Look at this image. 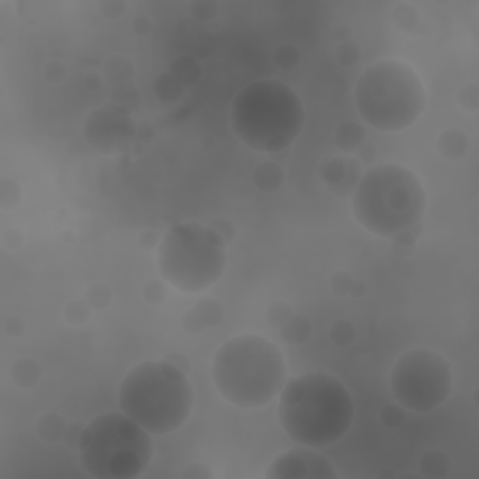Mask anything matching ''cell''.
Listing matches in <instances>:
<instances>
[{
	"label": "cell",
	"instance_id": "bcb514c9",
	"mask_svg": "<svg viewBox=\"0 0 479 479\" xmlns=\"http://www.w3.org/2000/svg\"><path fill=\"white\" fill-rule=\"evenodd\" d=\"M163 360H167V362H171L173 365H176L178 369H182L184 373H188V371H190V360H188V356H185V354H182V352H169L167 356L163 357Z\"/></svg>",
	"mask_w": 479,
	"mask_h": 479
},
{
	"label": "cell",
	"instance_id": "ac0fdd59",
	"mask_svg": "<svg viewBox=\"0 0 479 479\" xmlns=\"http://www.w3.org/2000/svg\"><path fill=\"white\" fill-rule=\"evenodd\" d=\"M133 75L135 66L128 56L112 55L109 56L105 60V64H103V81L111 84V86L131 83Z\"/></svg>",
	"mask_w": 479,
	"mask_h": 479
},
{
	"label": "cell",
	"instance_id": "4fadbf2b",
	"mask_svg": "<svg viewBox=\"0 0 479 479\" xmlns=\"http://www.w3.org/2000/svg\"><path fill=\"white\" fill-rule=\"evenodd\" d=\"M223 320V307L216 300H202L182 317V329L190 335L204 334Z\"/></svg>",
	"mask_w": 479,
	"mask_h": 479
},
{
	"label": "cell",
	"instance_id": "74e56055",
	"mask_svg": "<svg viewBox=\"0 0 479 479\" xmlns=\"http://www.w3.org/2000/svg\"><path fill=\"white\" fill-rule=\"evenodd\" d=\"M143 296H145L146 303L150 306H159L165 298H167V289L162 281H150V283L145 284L143 289Z\"/></svg>",
	"mask_w": 479,
	"mask_h": 479
},
{
	"label": "cell",
	"instance_id": "9c48e42d",
	"mask_svg": "<svg viewBox=\"0 0 479 479\" xmlns=\"http://www.w3.org/2000/svg\"><path fill=\"white\" fill-rule=\"evenodd\" d=\"M390 388L405 410L429 414L452 395V365L440 352L414 348L405 352L391 367Z\"/></svg>",
	"mask_w": 479,
	"mask_h": 479
},
{
	"label": "cell",
	"instance_id": "4316f807",
	"mask_svg": "<svg viewBox=\"0 0 479 479\" xmlns=\"http://www.w3.org/2000/svg\"><path fill=\"white\" fill-rule=\"evenodd\" d=\"M22 201L21 185L15 180L2 178L0 180V208L2 210H15Z\"/></svg>",
	"mask_w": 479,
	"mask_h": 479
},
{
	"label": "cell",
	"instance_id": "8d00e7d4",
	"mask_svg": "<svg viewBox=\"0 0 479 479\" xmlns=\"http://www.w3.org/2000/svg\"><path fill=\"white\" fill-rule=\"evenodd\" d=\"M459 105L463 107L464 111H478L479 107V86L475 83H470L461 88L459 92Z\"/></svg>",
	"mask_w": 479,
	"mask_h": 479
},
{
	"label": "cell",
	"instance_id": "277c9868",
	"mask_svg": "<svg viewBox=\"0 0 479 479\" xmlns=\"http://www.w3.org/2000/svg\"><path fill=\"white\" fill-rule=\"evenodd\" d=\"M427 193L421 178L397 163H380L363 174L352 193V212L363 229L393 238L421 223Z\"/></svg>",
	"mask_w": 479,
	"mask_h": 479
},
{
	"label": "cell",
	"instance_id": "2e32d148",
	"mask_svg": "<svg viewBox=\"0 0 479 479\" xmlns=\"http://www.w3.org/2000/svg\"><path fill=\"white\" fill-rule=\"evenodd\" d=\"M335 145L345 152H357L367 143V133L362 124L356 120H345L337 126L334 133Z\"/></svg>",
	"mask_w": 479,
	"mask_h": 479
},
{
	"label": "cell",
	"instance_id": "7402d4cb",
	"mask_svg": "<svg viewBox=\"0 0 479 479\" xmlns=\"http://www.w3.org/2000/svg\"><path fill=\"white\" fill-rule=\"evenodd\" d=\"M154 94L162 103H178L185 94V86L180 83L178 79L174 77L173 73L167 72L159 75L154 83Z\"/></svg>",
	"mask_w": 479,
	"mask_h": 479
},
{
	"label": "cell",
	"instance_id": "52a82bcc",
	"mask_svg": "<svg viewBox=\"0 0 479 479\" xmlns=\"http://www.w3.org/2000/svg\"><path fill=\"white\" fill-rule=\"evenodd\" d=\"M79 461L96 479H135L152 461L150 433L120 412L96 416L84 425L79 438Z\"/></svg>",
	"mask_w": 479,
	"mask_h": 479
},
{
	"label": "cell",
	"instance_id": "6da1fadb",
	"mask_svg": "<svg viewBox=\"0 0 479 479\" xmlns=\"http://www.w3.org/2000/svg\"><path fill=\"white\" fill-rule=\"evenodd\" d=\"M277 418L289 438L303 447H328L348 433L354 401L348 388L328 373H306L279 393Z\"/></svg>",
	"mask_w": 479,
	"mask_h": 479
},
{
	"label": "cell",
	"instance_id": "d590c367",
	"mask_svg": "<svg viewBox=\"0 0 479 479\" xmlns=\"http://www.w3.org/2000/svg\"><path fill=\"white\" fill-rule=\"evenodd\" d=\"M354 281H356V279L352 277L350 272L341 270V272H335L334 275L329 277V289H332V292L337 296H348L350 294V289L352 284H354Z\"/></svg>",
	"mask_w": 479,
	"mask_h": 479
},
{
	"label": "cell",
	"instance_id": "836d02e7",
	"mask_svg": "<svg viewBox=\"0 0 479 479\" xmlns=\"http://www.w3.org/2000/svg\"><path fill=\"white\" fill-rule=\"evenodd\" d=\"M380 421L388 429H399L405 424V408L397 402V405H386L380 410Z\"/></svg>",
	"mask_w": 479,
	"mask_h": 479
},
{
	"label": "cell",
	"instance_id": "c3c4849f",
	"mask_svg": "<svg viewBox=\"0 0 479 479\" xmlns=\"http://www.w3.org/2000/svg\"><path fill=\"white\" fill-rule=\"evenodd\" d=\"M357 157H360V163H373L374 157H376V148H374L373 145L365 143V145L357 150Z\"/></svg>",
	"mask_w": 479,
	"mask_h": 479
},
{
	"label": "cell",
	"instance_id": "83f0119b",
	"mask_svg": "<svg viewBox=\"0 0 479 479\" xmlns=\"http://www.w3.org/2000/svg\"><path fill=\"white\" fill-rule=\"evenodd\" d=\"M356 335L354 324L348 322V320H335L329 328V339L335 346H341V348H348V346L354 345Z\"/></svg>",
	"mask_w": 479,
	"mask_h": 479
},
{
	"label": "cell",
	"instance_id": "f1b7e54d",
	"mask_svg": "<svg viewBox=\"0 0 479 479\" xmlns=\"http://www.w3.org/2000/svg\"><path fill=\"white\" fill-rule=\"evenodd\" d=\"M92 317V307L86 300H72L64 307V318L70 326H84Z\"/></svg>",
	"mask_w": 479,
	"mask_h": 479
},
{
	"label": "cell",
	"instance_id": "e0dca14e",
	"mask_svg": "<svg viewBox=\"0 0 479 479\" xmlns=\"http://www.w3.org/2000/svg\"><path fill=\"white\" fill-rule=\"evenodd\" d=\"M41 380V365L32 357H19L11 365V382L19 390H32Z\"/></svg>",
	"mask_w": 479,
	"mask_h": 479
},
{
	"label": "cell",
	"instance_id": "ab89813d",
	"mask_svg": "<svg viewBox=\"0 0 479 479\" xmlns=\"http://www.w3.org/2000/svg\"><path fill=\"white\" fill-rule=\"evenodd\" d=\"M128 4L124 0H103L100 2V11L101 15L107 17V19H118L120 15H124Z\"/></svg>",
	"mask_w": 479,
	"mask_h": 479
},
{
	"label": "cell",
	"instance_id": "5b68a950",
	"mask_svg": "<svg viewBox=\"0 0 479 479\" xmlns=\"http://www.w3.org/2000/svg\"><path fill=\"white\" fill-rule=\"evenodd\" d=\"M118 402L150 435H169L190 419L195 395L188 373L167 360H150L124 376Z\"/></svg>",
	"mask_w": 479,
	"mask_h": 479
},
{
	"label": "cell",
	"instance_id": "3957f363",
	"mask_svg": "<svg viewBox=\"0 0 479 479\" xmlns=\"http://www.w3.org/2000/svg\"><path fill=\"white\" fill-rule=\"evenodd\" d=\"M232 131L251 150H289L306 126L303 101L279 79H258L240 90L230 109Z\"/></svg>",
	"mask_w": 479,
	"mask_h": 479
},
{
	"label": "cell",
	"instance_id": "f35d334b",
	"mask_svg": "<svg viewBox=\"0 0 479 479\" xmlns=\"http://www.w3.org/2000/svg\"><path fill=\"white\" fill-rule=\"evenodd\" d=\"M208 227H210L214 232H218V235L227 242V244L232 242V238L236 236V229H235V225H232V221H229V219H225V218L214 219V221H210Z\"/></svg>",
	"mask_w": 479,
	"mask_h": 479
},
{
	"label": "cell",
	"instance_id": "603a6c76",
	"mask_svg": "<svg viewBox=\"0 0 479 479\" xmlns=\"http://www.w3.org/2000/svg\"><path fill=\"white\" fill-rule=\"evenodd\" d=\"M169 72L173 73L174 77L178 79L180 83L184 86H191L195 84L202 75L201 64L197 62V58L190 55H182L178 58H174V62L171 64V70Z\"/></svg>",
	"mask_w": 479,
	"mask_h": 479
},
{
	"label": "cell",
	"instance_id": "816d5d0a",
	"mask_svg": "<svg viewBox=\"0 0 479 479\" xmlns=\"http://www.w3.org/2000/svg\"><path fill=\"white\" fill-rule=\"evenodd\" d=\"M365 283H362V281H354V284H352V289H350V294L348 296H352V298H360V296H363L365 294Z\"/></svg>",
	"mask_w": 479,
	"mask_h": 479
},
{
	"label": "cell",
	"instance_id": "5bb4252c",
	"mask_svg": "<svg viewBox=\"0 0 479 479\" xmlns=\"http://www.w3.org/2000/svg\"><path fill=\"white\" fill-rule=\"evenodd\" d=\"M436 150L444 159H461L468 152V137L463 129L450 128L444 129L436 139Z\"/></svg>",
	"mask_w": 479,
	"mask_h": 479
},
{
	"label": "cell",
	"instance_id": "44dd1931",
	"mask_svg": "<svg viewBox=\"0 0 479 479\" xmlns=\"http://www.w3.org/2000/svg\"><path fill=\"white\" fill-rule=\"evenodd\" d=\"M311 332H313L311 320H309L306 315H296V313L289 318V322L281 328L283 339L287 341L289 345L294 346L306 345L307 341H309V337H311Z\"/></svg>",
	"mask_w": 479,
	"mask_h": 479
},
{
	"label": "cell",
	"instance_id": "7bdbcfd3",
	"mask_svg": "<svg viewBox=\"0 0 479 479\" xmlns=\"http://www.w3.org/2000/svg\"><path fill=\"white\" fill-rule=\"evenodd\" d=\"M2 244H4L10 251L21 249V245L25 244V236H22L21 230L13 227V229L6 230L4 236H2Z\"/></svg>",
	"mask_w": 479,
	"mask_h": 479
},
{
	"label": "cell",
	"instance_id": "f6af8a7d",
	"mask_svg": "<svg viewBox=\"0 0 479 479\" xmlns=\"http://www.w3.org/2000/svg\"><path fill=\"white\" fill-rule=\"evenodd\" d=\"M84 425H86V424L67 425L66 436H64V442H66L67 446L72 447V450H77V446H79V438H81V435H83Z\"/></svg>",
	"mask_w": 479,
	"mask_h": 479
},
{
	"label": "cell",
	"instance_id": "b9f144b4",
	"mask_svg": "<svg viewBox=\"0 0 479 479\" xmlns=\"http://www.w3.org/2000/svg\"><path fill=\"white\" fill-rule=\"evenodd\" d=\"M25 329H27V326H25L21 317H10L4 322V334L8 335V337H11V339H19V337H22V335H25Z\"/></svg>",
	"mask_w": 479,
	"mask_h": 479
},
{
	"label": "cell",
	"instance_id": "484cf974",
	"mask_svg": "<svg viewBox=\"0 0 479 479\" xmlns=\"http://www.w3.org/2000/svg\"><path fill=\"white\" fill-rule=\"evenodd\" d=\"M301 53L300 49L292 44L279 45L277 49L273 51V64L281 70V72H290L300 66Z\"/></svg>",
	"mask_w": 479,
	"mask_h": 479
},
{
	"label": "cell",
	"instance_id": "d6a6232c",
	"mask_svg": "<svg viewBox=\"0 0 479 479\" xmlns=\"http://www.w3.org/2000/svg\"><path fill=\"white\" fill-rule=\"evenodd\" d=\"M218 8L219 6L216 0H195L190 4L191 17L201 22L212 21L214 17L218 15Z\"/></svg>",
	"mask_w": 479,
	"mask_h": 479
},
{
	"label": "cell",
	"instance_id": "7a4b0ae2",
	"mask_svg": "<svg viewBox=\"0 0 479 479\" xmlns=\"http://www.w3.org/2000/svg\"><path fill=\"white\" fill-rule=\"evenodd\" d=\"M284 379L283 352L264 335L230 337L214 356L212 380L219 395L244 410L266 407L281 393Z\"/></svg>",
	"mask_w": 479,
	"mask_h": 479
},
{
	"label": "cell",
	"instance_id": "d4e9b609",
	"mask_svg": "<svg viewBox=\"0 0 479 479\" xmlns=\"http://www.w3.org/2000/svg\"><path fill=\"white\" fill-rule=\"evenodd\" d=\"M391 21L401 32H412L419 25V11L412 4L401 2L391 11Z\"/></svg>",
	"mask_w": 479,
	"mask_h": 479
},
{
	"label": "cell",
	"instance_id": "f5cc1de1",
	"mask_svg": "<svg viewBox=\"0 0 479 479\" xmlns=\"http://www.w3.org/2000/svg\"><path fill=\"white\" fill-rule=\"evenodd\" d=\"M380 478H397L395 472H382V474H379Z\"/></svg>",
	"mask_w": 479,
	"mask_h": 479
},
{
	"label": "cell",
	"instance_id": "ba28073f",
	"mask_svg": "<svg viewBox=\"0 0 479 479\" xmlns=\"http://www.w3.org/2000/svg\"><path fill=\"white\" fill-rule=\"evenodd\" d=\"M157 268L163 281L195 294L210 289L227 270V242L208 225L176 223L157 245Z\"/></svg>",
	"mask_w": 479,
	"mask_h": 479
},
{
	"label": "cell",
	"instance_id": "f907efd6",
	"mask_svg": "<svg viewBox=\"0 0 479 479\" xmlns=\"http://www.w3.org/2000/svg\"><path fill=\"white\" fill-rule=\"evenodd\" d=\"M335 39L339 41V44H345V41H350L352 38V30L350 27H337V30H335Z\"/></svg>",
	"mask_w": 479,
	"mask_h": 479
},
{
	"label": "cell",
	"instance_id": "681fc988",
	"mask_svg": "<svg viewBox=\"0 0 479 479\" xmlns=\"http://www.w3.org/2000/svg\"><path fill=\"white\" fill-rule=\"evenodd\" d=\"M139 245L140 247H145V249H152V247L156 245V232L145 230V232L139 236Z\"/></svg>",
	"mask_w": 479,
	"mask_h": 479
},
{
	"label": "cell",
	"instance_id": "60d3db41",
	"mask_svg": "<svg viewBox=\"0 0 479 479\" xmlns=\"http://www.w3.org/2000/svg\"><path fill=\"white\" fill-rule=\"evenodd\" d=\"M66 77V67L58 60H51L45 64V79L49 83H60L62 79Z\"/></svg>",
	"mask_w": 479,
	"mask_h": 479
},
{
	"label": "cell",
	"instance_id": "9a60e30c",
	"mask_svg": "<svg viewBox=\"0 0 479 479\" xmlns=\"http://www.w3.org/2000/svg\"><path fill=\"white\" fill-rule=\"evenodd\" d=\"M284 182V171L277 162H262L258 167L253 171V184L262 193H275L281 190Z\"/></svg>",
	"mask_w": 479,
	"mask_h": 479
},
{
	"label": "cell",
	"instance_id": "7dc6e473",
	"mask_svg": "<svg viewBox=\"0 0 479 479\" xmlns=\"http://www.w3.org/2000/svg\"><path fill=\"white\" fill-rule=\"evenodd\" d=\"M133 32L139 34V36H148L152 32V21L150 17L146 15H139L135 17L133 21Z\"/></svg>",
	"mask_w": 479,
	"mask_h": 479
},
{
	"label": "cell",
	"instance_id": "d6986e66",
	"mask_svg": "<svg viewBox=\"0 0 479 479\" xmlns=\"http://www.w3.org/2000/svg\"><path fill=\"white\" fill-rule=\"evenodd\" d=\"M452 470V459L442 450H427L419 457V475L427 479L446 478Z\"/></svg>",
	"mask_w": 479,
	"mask_h": 479
},
{
	"label": "cell",
	"instance_id": "7c38bea8",
	"mask_svg": "<svg viewBox=\"0 0 479 479\" xmlns=\"http://www.w3.org/2000/svg\"><path fill=\"white\" fill-rule=\"evenodd\" d=\"M324 184L334 191L335 195H352L356 185L362 180V167L357 159L352 157H332L320 169Z\"/></svg>",
	"mask_w": 479,
	"mask_h": 479
},
{
	"label": "cell",
	"instance_id": "8992f818",
	"mask_svg": "<svg viewBox=\"0 0 479 479\" xmlns=\"http://www.w3.org/2000/svg\"><path fill=\"white\" fill-rule=\"evenodd\" d=\"M354 103L369 126L395 133L410 128L424 114L427 92L408 62L391 58L374 62L360 75Z\"/></svg>",
	"mask_w": 479,
	"mask_h": 479
},
{
	"label": "cell",
	"instance_id": "4dcf8cb0",
	"mask_svg": "<svg viewBox=\"0 0 479 479\" xmlns=\"http://www.w3.org/2000/svg\"><path fill=\"white\" fill-rule=\"evenodd\" d=\"M84 300L88 301V306L94 309V311H103L107 307L111 306L112 301V290L109 284L105 283H94L90 284L86 289V298Z\"/></svg>",
	"mask_w": 479,
	"mask_h": 479
},
{
	"label": "cell",
	"instance_id": "f546056e",
	"mask_svg": "<svg viewBox=\"0 0 479 479\" xmlns=\"http://www.w3.org/2000/svg\"><path fill=\"white\" fill-rule=\"evenodd\" d=\"M391 240V249L397 256L401 258H407V256H412L414 251H416V244H418V227H414L410 230H405V232H399Z\"/></svg>",
	"mask_w": 479,
	"mask_h": 479
},
{
	"label": "cell",
	"instance_id": "ffe728a7",
	"mask_svg": "<svg viewBox=\"0 0 479 479\" xmlns=\"http://www.w3.org/2000/svg\"><path fill=\"white\" fill-rule=\"evenodd\" d=\"M66 429V419H64V416L56 412L44 414L36 421V433H38L39 440L47 442V444H58V442L64 440Z\"/></svg>",
	"mask_w": 479,
	"mask_h": 479
},
{
	"label": "cell",
	"instance_id": "30bf717a",
	"mask_svg": "<svg viewBox=\"0 0 479 479\" xmlns=\"http://www.w3.org/2000/svg\"><path fill=\"white\" fill-rule=\"evenodd\" d=\"M84 140L103 156H118L135 140L137 128L131 114L107 103L90 112L84 120Z\"/></svg>",
	"mask_w": 479,
	"mask_h": 479
},
{
	"label": "cell",
	"instance_id": "ee69618b",
	"mask_svg": "<svg viewBox=\"0 0 479 479\" xmlns=\"http://www.w3.org/2000/svg\"><path fill=\"white\" fill-rule=\"evenodd\" d=\"M212 470L206 468L204 464H190L182 472V478L184 479H212Z\"/></svg>",
	"mask_w": 479,
	"mask_h": 479
},
{
	"label": "cell",
	"instance_id": "8fae6325",
	"mask_svg": "<svg viewBox=\"0 0 479 479\" xmlns=\"http://www.w3.org/2000/svg\"><path fill=\"white\" fill-rule=\"evenodd\" d=\"M268 479H335L334 463L322 453L307 450H292L273 459L266 472Z\"/></svg>",
	"mask_w": 479,
	"mask_h": 479
},
{
	"label": "cell",
	"instance_id": "e575fe53",
	"mask_svg": "<svg viewBox=\"0 0 479 479\" xmlns=\"http://www.w3.org/2000/svg\"><path fill=\"white\" fill-rule=\"evenodd\" d=\"M360 56H362V49L352 39L350 41H345V44H339L337 49H335V58H337L341 66H356Z\"/></svg>",
	"mask_w": 479,
	"mask_h": 479
},
{
	"label": "cell",
	"instance_id": "cb8c5ba5",
	"mask_svg": "<svg viewBox=\"0 0 479 479\" xmlns=\"http://www.w3.org/2000/svg\"><path fill=\"white\" fill-rule=\"evenodd\" d=\"M109 103L131 114V112L137 111V109H139V105H140L139 88H137V86H135V84H131V83L112 86Z\"/></svg>",
	"mask_w": 479,
	"mask_h": 479
},
{
	"label": "cell",
	"instance_id": "1f68e13d",
	"mask_svg": "<svg viewBox=\"0 0 479 479\" xmlns=\"http://www.w3.org/2000/svg\"><path fill=\"white\" fill-rule=\"evenodd\" d=\"M292 315H294V311H292V307H290L289 303H284V301H275V303H272V306L268 307L266 320L270 326L281 329L284 324L289 322V318L292 317Z\"/></svg>",
	"mask_w": 479,
	"mask_h": 479
}]
</instances>
